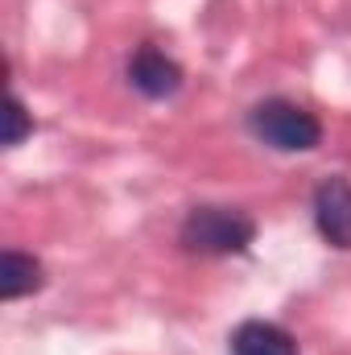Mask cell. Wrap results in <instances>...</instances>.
Wrapping results in <instances>:
<instances>
[{
	"instance_id": "obj_1",
	"label": "cell",
	"mask_w": 351,
	"mask_h": 355,
	"mask_svg": "<svg viewBox=\"0 0 351 355\" xmlns=\"http://www.w3.org/2000/svg\"><path fill=\"white\" fill-rule=\"evenodd\" d=\"M178 240L186 252H198V257H236V252H248V244L257 240V223L236 207H194L182 219Z\"/></svg>"
},
{
	"instance_id": "obj_2",
	"label": "cell",
	"mask_w": 351,
	"mask_h": 355,
	"mask_svg": "<svg viewBox=\"0 0 351 355\" xmlns=\"http://www.w3.org/2000/svg\"><path fill=\"white\" fill-rule=\"evenodd\" d=\"M248 128L261 137L264 145L281 153H310L323 141V124L314 112H306L293 99H261L248 112Z\"/></svg>"
},
{
	"instance_id": "obj_3",
	"label": "cell",
	"mask_w": 351,
	"mask_h": 355,
	"mask_svg": "<svg viewBox=\"0 0 351 355\" xmlns=\"http://www.w3.org/2000/svg\"><path fill=\"white\" fill-rule=\"evenodd\" d=\"M314 227L331 248L351 252V182L323 178L314 190Z\"/></svg>"
},
{
	"instance_id": "obj_4",
	"label": "cell",
	"mask_w": 351,
	"mask_h": 355,
	"mask_svg": "<svg viewBox=\"0 0 351 355\" xmlns=\"http://www.w3.org/2000/svg\"><path fill=\"white\" fill-rule=\"evenodd\" d=\"M128 83L145 99H166V95H174L182 87V67L170 54H162L157 46H141L128 58Z\"/></svg>"
},
{
	"instance_id": "obj_5",
	"label": "cell",
	"mask_w": 351,
	"mask_h": 355,
	"mask_svg": "<svg viewBox=\"0 0 351 355\" xmlns=\"http://www.w3.org/2000/svg\"><path fill=\"white\" fill-rule=\"evenodd\" d=\"M232 355H298V343L285 327L264 322V318H248L232 335Z\"/></svg>"
},
{
	"instance_id": "obj_6",
	"label": "cell",
	"mask_w": 351,
	"mask_h": 355,
	"mask_svg": "<svg viewBox=\"0 0 351 355\" xmlns=\"http://www.w3.org/2000/svg\"><path fill=\"white\" fill-rule=\"evenodd\" d=\"M42 265L33 261V257H25V252H17V248H8L4 257H0V297L4 302H17V297H25V293H37L42 289Z\"/></svg>"
},
{
	"instance_id": "obj_7",
	"label": "cell",
	"mask_w": 351,
	"mask_h": 355,
	"mask_svg": "<svg viewBox=\"0 0 351 355\" xmlns=\"http://www.w3.org/2000/svg\"><path fill=\"white\" fill-rule=\"evenodd\" d=\"M29 132H33V120H29L25 103H21L12 91H8V99H4V145L12 149V145H21Z\"/></svg>"
}]
</instances>
